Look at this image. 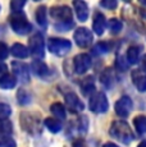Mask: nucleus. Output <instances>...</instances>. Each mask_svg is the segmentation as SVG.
Segmentation results:
<instances>
[{"instance_id":"nucleus-28","label":"nucleus","mask_w":146,"mask_h":147,"mask_svg":"<svg viewBox=\"0 0 146 147\" xmlns=\"http://www.w3.org/2000/svg\"><path fill=\"white\" fill-rule=\"evenodd\" d=\"M109 30H110L112 33H114V35H117V33H119L120 31H122L123 28V23L119 21V19L117 18H112L110 21H109Z\"/></svg>"},{"instance_id":"nucleus-29","label":"nucleus","mask_w":146,"mask_h":147,"mask_svg":"<svg viewBox=\"0 0 146 147\" xmlns=\"http://www.w3.org/2000/svg\"><path fill=\"white\" fill-rule=\"evenodd\" d=\"M13 132V125L9 120H0V134L9 136Z\"/></svg>"},{"instance_id":"nucleus-4","label":"nucleus","mask_w":146,"mask_h":147,"mask_svg":"<svg viewBox=\"0 0 146 147\" xmlns=\"http://www.w3.org/2000/svg\"><path fill=\"white\" fill-rule=\"evenodd\" d=\"M21 125L27 133H30L32 136L41 133L40 118L31 114V113H23L21 115Z\"/></svg>"},{"instance_id":"nucleus-13","label":"nucleus","mask_w":146,"mask_h":147,"mask_svg":"<svg viewBox=\"0 0 146 147\" xmlns=\"http://www.w3.org/2000/svg\"><path fill=\"white\" fill-rule=\"evenodd\" d=\"M131 78L135 87L140 92H146V73L140 69H135L131 72Z\"/></svg>"},{"instance_id":"nucleus-1","label":"nucleus","mask_w":146,"mask_h":147,"mask_svg":"<svg viewBox=\"0 0 146 147\" xmlns=\"http://www.w3.org/2000/svg\"><path fill=\"white\" fill-rule=\"evenodd\" d=\"M109 134L113 138H116L117 141H119L120 143H124V145H130L135 140V134L132 132L131 127L124 120L113 121V124L110 125V129H109Z\"/></svg>"},{"instance_id":"nucleus-20","label":"nucleus","mask_w":146,"mask_h":147,"mask_svg":"<svg viewBox=\"0 0 146 147\" xmlns=\"http://www.w3.org/2000/svg\"><path fill=\"white\" fill-rule=\"evenodd\" d=\"M140 54H141V46H130L127 50V63L128 64H137L140 60Z\"/></svg>"},{"instance_id":"nucleus-2","label":"nucleus","mask_w":146,"mask_h":147,"mask_svg":"<svg viewBox=\"0 0 146 147\" xmlns=\"http://www.w3.org/2000/svg\"><path fill=\"white\" fill-rule=\"evenodd\" d=\"M89 109L95 114H104L108 111L109 102L104 92L95 91L89 97Z\"/></svg>"},{"instance_id":"nucleus-5","label":"nucleus","mask_w":146,"mask_h":147,"mask_svg":"<svg viewBox=\"0 0 146 147\" xmlns=\"http://www.w3.org/2000/svg\"><path fill=\"white\" fill-rule=\"evenodd\" d=\"M10 27L18 35H27L32 31V26L22 13L13 14L10 17Z\"/></svg>"},{"instance_id":"nucleus-22","label":"nucleus","mask_w":146,"mask_h":147,"mask_svg":"<svg viewBox=\"0 0 146 147\" xmlns=\"http://www.w3.org/2000/svg\"><path fill=\"white\" fill-rule=\"evenodd\" d=\"M81 90H82V94L87 96L89 94H94L95 92V83H94V77H86L85 80L81 81L80 83Z\"/></svg>"},{"instance_id":"nucleus-3","label":"nucleus","mask_w":146,"mask_h":147,"mask_svg":"<svg viewBox=\"0 0 146 147\" xmlns=\"http://www.w3.org/2000/svg\"><path fill=\"white\" fill-rule=\"evenodd\" d=\"M72 47V44L69 40L59 37H50L47 41V49L51 54L57 56H64L66 54L69 53Z\"/></svg>"},{"instance_id":"nucleus-37","label":"nucleus","mask_w":146,"mask_h":147,"mask_svg":"<svg viewBox=\"0 0 146 147\" xmlns=\"http://www.w3.org/2000/svg\"><path fill=\"white\" fill-rule=\"evenodd\" d=\"M73 147H87V146H86V143L82 140H76L73 142Z\"/></svg>"},{"instance_id":"nucleus-7","label":"nucleus","mask_w":146,"mask_h":147,"mask_svg":"<svg viewBox=\"0 0 146 147\" xmlns=\"http://www.w3.org/2000/svg\"><path fill=\"white\" fill-rule=\"evenodd\" d=\"M49 13L53 19L59 21V23L72 22V10L67 5H54V7L50 8Z\"/></svg>"},{"instance_id":"nucleus-27","label":"nucleus","mask_w":146,"mask_h":147,"mask_svg":"<svg viewBox=\"0 0 146 147\" xmlns=\"http://www.w3.org/2000/svg\"><path fill=\"white\" fill-rule=\"evenodd\" d=\"M109 49H110V46H109L108 42L101 41V42H97V44L92 47V53H94L95 55H101V54L108 53Z\"/></svg>"},{"instance_id":"nucleus-40","label":"nucleus","mask_w":146,"mask_h":147,"mask_svg":"<svg viewBox=\"0 0 146 147\" xmlns=\"http://www.w3.org/2000/svg\"><path fill=\"white\" fill-rule=\"evenodd\" d=\"M5 69H7V67H5L4 64H1V63H0V74H1L3 72H5Z\"/></svg>"},{"instance_id":"nucleus-15","label":"nucleus","mask_w":146,"mask_h":147,"mask_svg":"<svg viewBox=\"0 0 146 147\" xmlns=\"http://www.w3.org/2000/svg\"><path fill=\"white\" fill-rule=\"evenodd\" d=\"M100 82L105 88H112L116 82V76H114V72L112 68H105V69L101 72L100 74Z\"/></svg>"},{"instance_id":"nucleus-6","label":"nucleus","mask_w":146,"mask_h":147,"mask_svg":"<svg viewBox=\"0 0 146 147\" xmlns=\"http://www.w3.org/2000/svg\"><path fill=\"white\" fill-rule=\"evenodd\" d=\"M28 50L36 58H44L45 56V42L41 33H35L28 40Z\"/></svg>"},{"instance_id":"nucleus-41","label":"nucleus","mask_w":146,"mask_h":147,"mask_svg":"<svg viewBox=\"0 0 146 147\" xmlns=\"http://www.w3.org/2000/svg\"><path fill=\"white\" fill-rule=\"evenodd\" d=\"M137 147H146V141H142V142L140 143V145L137 146Z\"/></svg>"},{"instance_id":"nucleus-10","label":"nucleus","mask_w":146,"mask_h":147,"mask_svg":"<svg viewBox=\"0 0 146 147\" xmlns=\"http://www.w3.org/2000/svg\"><path fill=\"white\" fill-rule=\"evenodd\" d=\"M91 67V58H90L89 54H78L74 56L73 59V68H74V72L77 74H83L90 69Z\"/></svg>"},{"instance_id":"nucleus-12","label":"nucleus","mask_w":146,"mask_h":147,"mask_svg":"<svg viewBox=\"0 0 146 147\" xmlns=\"http://www.w3.org/2000/svg\"><path fill=\"white\" fill-rule=\"evenodd\" d=\"M64 100H66V104H67V106H68V109L71 110L72 113H81L85 109L83 102L80 100V97H78L74 92H68V94H66Z\"/></svg>"},{"instance_id":"nucleus-23","label":"nucleus","mask_w":146,"mask_h":147,"mask_svg":"<svg viewBox=\"0 0 146 147\" xmlns=\"http://www.w3.org/2000/svg\"><path fill=\"white\" fill-rule=\"evenodd\" d=\"M44 124L51 133H58L62 129V123L58 119H54V118H46L44 120Z\"/></svg>"},{"instance_id":"nucleus-25","label":"nucleus","mask_w":146,"mask_h":147,"mask_svg":"<svg viewBox=\"0 0 146 147\" xmlns=\"http://www.w3.org/2000/svg\"><path fill=\"white\" fill-rule=\"evenodd\" d=\"M50 111H51L57 118H59V119H62V120L66 119V117H67L66 109H64L63 104H60V102L51 104V106H50Z\"/></svg>"},{"instance_id":"nucleus-30","label":"nucleus","mask_w":146,"mask_h":147,"mask_svg":"<svg viewBox=\"0 0 146 147\" xmlns=\"http://www.w3.org/2000/svg\"><path fill=\"white\" fill-rule=\"evenodd\" d=\"M0 147H17V143L10 136L0 134Z\"/></svg>"},{"instance_id":"nucleus-11","label":"nucleus","mask_w":146,"mask_h":147,"mask_svg":"<svg viewBox=\"0 0 146 147\" xmlns=\"http://www.w3.org/2000/svg\"><path fill=\"white\" fill-rule=\"evenodd\" d=\"M12 69L14 72L17 80L21 83H28L30 82V72L27 64L22 63V61H12Z\"/></svg>"},{"instance_id":"nucleus-19","label":"nucleus","mask_w":146,"mask_h":147,"mask_svg":"<svg viewBox=\"0 0 146 147\" xmlns=\"http://www.w3.org/2000/svg\"><path fill=\"white\" fill-rule=\"evenodd\" d=\"M10 54H12L14 58H18V59H24L30 55V50L28 47H26L24 45L22 44H14L12 47H10Z\"/></svg>"},{"instance_id":"nucleus-16","label":"nucleus","mask_w":146,"mask_h":147,"mask_svg":"<svg viewBox=\"0 0 146 147\" xmlns=\"http://www.w3.org/2000/svg\"><path fill=\"white\" fill-rule=\"evenodd\" d=\"M73 8H74V10H76L77 18L80 19L81 22L87 21V18H89V7L85 1H81V0L73 1Z\"/></svg>"},{"instance_id":"nucleus-21","label":"nucleus","mask_w":146,"mask_h":147,"mask_svg":"<svg viewBox=\"0 0 146 147\" xmlns=\"http://www.w3.org/2000/svg\"><path fill=\"white\" fill-rule=\"evenodd\" d=\"M31 70L39 77H45L49 73V68L41 60H33L32 64H31Z\"/></svg>"},{"instance_id":"nucleus-36","label":"nucleus","mask_w":146,"mask_h":147,"mask_svg":"<svg viewBox=\"0 0 146 147\" xmlns=\"http://www.w3.org/2000/svg\"><path fill=\"white\" fill-rule=\"evenodd\" d=\"M116 67H117V69H119V70H126L128 68V63H124V59L120 56V58H117Z\"/></svg>"},{"instance_id":"nucleus-24","label":"nucleus","mask_w":146,"mask_h":147,"mask_svg":"<svg viewBox=\"0 0 146 147\" xmlns=\"http://www.w3.org/2000/svg\"><path fill=\"white\" fill-rule=\"evenodd\" d=\"M133 125L139 134H145L146 133V117L145 115H139V117H136L133 119Z\"/></svg>"},{"instance_id":"nucleus-38","label":"nucleus","mask_w":146,"mask_h":147,"mask_svg":"<svg viewBox=\"0 0 146 147\" xmlns=\"http://www.w3.org/2000/svg\"><path fill=\"white\" fill-rule=\"evenodd\" d=\"M141 67H142V70L146 72V54L142 56V60H141Z\"/></svg>"},{"instance_id":"nucleus-33","label":"nucleus","mask_w":146,"mask_h":147,"mask_svg":"<svg viewBox=\"0 0 146 147\" xmlns=\"http://www.w3.org/2000/svg\"><path fill=\"white\" fill-rule=\"evenodd\" d=\"M73 26H74V23L72 22H63V23H57L54 26L55 30L58 31H62V32H66V31H69V28H72Z\"/></svg>"},{"instance_id":"nucleus-39","label":"nucleus","mask_w":146,"mask_h":147,"mask_svg":"<svg viewBox=\"0 0 146 147\" xmlns=\"http://www.w3.org/2000/svg\"><path fill=\"white\" fill-rule=\"evenodd\" d=\"M103 147H119V146H117L116 143H110V142H108V143H105Z\"/></svg>"},{"instance_id":"nucleus-9","label":"nucleus","mask_w":146,"mask_h":147,"mask_svg":"<svg viewBox=\"0 0 146 147\" xmlns=\"http://www.w3.org/2000/svg\"><path fill=\"white\" fill-rule=\"evenodd\" d=\"M132 107H133V102H132L130 96H122L118 98L116 105H114V110H116L117 115L120 118H127L131 114Z\"/></svg>"},{"instance_id":"nucleus-32","label":"nucleus","mask_w":146,"mask_h":147,"mask_svg":"<svg viewBox=\"0 0 146 147\" xmlns=\"http://www.w3.org/2000/svg\"><path fill=\"white\" fill-rule=\"evenodd\" d=\"M26 5V1L24 0H13L12 3H10V9H12V12L14 14H18L21 13L22 8Z\"/></svg>"},{"instance_id":"nucleus-17","label":"nucleus","mask_w":146,"mask_h":147,"mask_svg":"<svg viewBox=\"0 0 146 147\" xmlns=\"http://www.w3.org/2000/svg\"><path fill=\"white\" fill-rule=\"evenodd\" d=\"M17 84V77L14 74H9V73H7V74L1 76L0 77V88L3 90H12L14 88Z\"/></svg>"},{"instance_id":"nucleus-14","label":"nucleus","mask_w":146,"mask_h":147,"mask_svg":"<svg viewBox=\"0 0 146 147\" xmlns=\"http://www.w3.org/2000/svg\"><path fill=\"white\" fill-rule=\"evenodd\" d=\"M105 26H106V19L104 17L103 13L97 12L94 16V21H92V31H94L96 35L101 36L105 31Z\"/></svg>"},{"instance_id":"nucleus-35","label":"nucleus","mask_w":146,"mask_h":147,"mask_svg":"<svg viewBox=\"0 0 146 147\" xmlns=\"http://www.w3.org/2000/svg\"><path fill=\"white\" fill-rule=\"evenodd\" d=\"M100 7H104L106 9H116L118 7V3L116 0H104V1H100Z\"/></svg>"},{"instance_id":"nucleus-31","label":"nucleus","mask_w":146,"mask_h":147,"mask_svg":"<svg viewBox=\"0 0 146 147\" xmlns=\"http://www.w3.org/2000/svg\"><path fill=\"white\" fill-rule=\"evenodd\" d=\"M10 114H12V107L8 105V104L0 102V120L8 119Z\"/></svg>"},{"instance_id":"nucleus-18","label":"nucleus","mask_w":146,"mask_h":147,"mask_svg":"<svg viewBox=\"0 0 146 147\" xmlns=\"http://www.w3.org/2000/svg\"><path fill=\"white\" fill-rule=\"evenodd\" d=\"M35 18L40 27L45 28L47 26V8L45 7V5H40V7L36 9Z\"/></svg>"},{"instance_id":"nucleus-42","label":"nucleus","mask_w":146,"mask_h":147,"mask_svg":"<svg viewBox=\"0 0 146 147\" xmlns=\"http://www.w3.org/2000/svg\"><path fill=\"white\" fill-rule=\"evenodd\" d=\"M142 16H144V18L146 19V10H145V12H144V14H142Z\"/></svg>"},{"instance_id":"nucleus-34","label":"nucleus","mask_w":146,"mask_h":147,"mask_svg":"<svg viewBox=\"0 0 146 147\" xmlns=\"http://www.w3.org/2000/svg\"><path fill=\"white\" fill-rule=\"evenodd\" d=\"M10 50L8 49V46L4 44V42H0V60H5L9 55Z\"/></svg>"},{"instance_id":"nucleus-8","label":"nucleus","mask_w":146,"mask_h":147,"mask_svg":"<svg viewBox=\"0 0 146 147\" xmlns=\"http://www.w3.org/2000/svg\"><path fill=\"white\" fill-rule=\"evenodd\" d=\"M73 38H74L77 46L80 47H89L90 45L92 44V40H94V36H92V32L86 27H80L74 31V35H73Z\"/></svg>"},{"instance_id":"nucleus-26","label":"nucleus","mask_w":146,"mask_h":147,"mask_svg":"<svg viewBox=\"0 0 146 147\" xmlns=\"http://www.w3.org/2000/svg\"><path fill=\"white\" fill-rule=\"evenodd\" d=\"M17 100H18L19 105L24 106V105H28V104H31L32 97H31V95L26 91V90L21 88V90H18V92H17Z\"/></svg>"}]
</instances>
